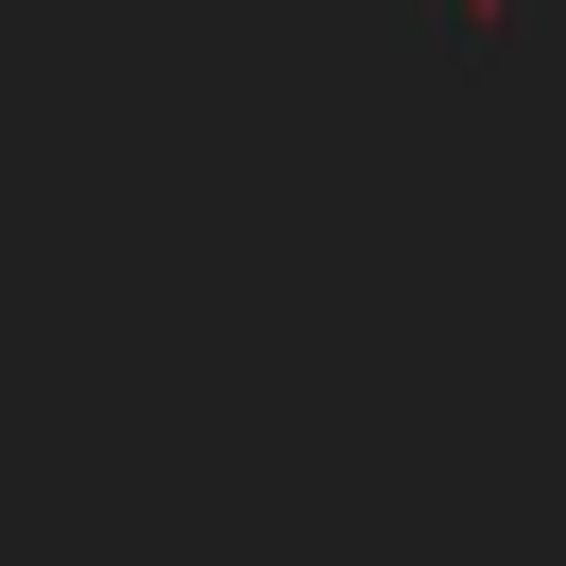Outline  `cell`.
Segmentation results:
<instances>
[{"mask_svg":"<svg viewBox=\"0 0 566 566\" xmlns=\"http://www.w3.org/2000/svg\"><path fill=\"white\" fill-rule=\"evenodd\" d=\"M412 18H429V52H447V70H481V52H515L532 0H412Z\"/></svg>","mask_w":566,"mask_h":566,"instance_id":"6da1fadb","label":"cell"}]
</instances>
